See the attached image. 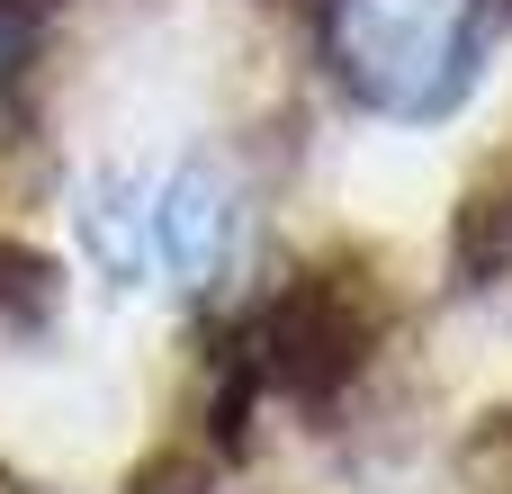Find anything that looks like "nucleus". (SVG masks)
Wrapping results in <instances>:
<instances>
[{
  "instance_id": "nucleus-5",
  "label": "nucleus",
  "mask_w": 512,
  "mask_h": 494,
  "mask_svg": "<svg viewBox=\"0 0 512 494\" xmlns=\"http://www.w3.org/2000/svg\"><path fill=\"white\" fill-rule=\"evenodd\" d=\"M54 306V270H45V252H27V243H0V315H45Z\"/></svg>"
},
{
  "instance_id": "nucleus-1",
  "label": "nucleus",
  "mask_w": 512,
  "mask_h": 494,
  "mask_svg": "<svg viewBox=\"0 0 512 494\" xmlns=\"http://www.w3.org/2000/svg\"><path fill=\"white\" fill-rule=\"evenodd\" d=\"M333 72L378 117H441L477 81L486 0H333Z\"/></svg>"
},
{
  "instance_id": "nucleus-3",
  "label": "nucleus",
  "mask_w": 512,
  "mask_h": 494,
  "mask_svg": "<svg viewBox=\"0 0 512 494\" xmlns=\"http://www.w3.org/2000/svg\"><path fill=\"white\" fill-rule=\"evenodd\" d=\"M153 243H162V261H171L180 288H207L225 270V243H234V189L207 162L171 171L162 180V207H153Z\"/></svg>"
},
{
  "instance_id": "nucleus-4",
  "label": "nucleus",
  "mask_w": 512,
  "mask_h": 494,
  "mask_svg": "<svg viewBox=\"0 0 512 494\" xmlns=\"http://www.w3.org/2000/svg\"><path fill=\"white\" fill-rule=\"evenodd\" d=\"M512 270V162H495L468 198H459V279H495Z\"/></svg>"
},
{
  "instance_id": "nucleus-6",
  "label": "nucleus",
  "mask_w": 512,
  "mask_h": 494,
  "mask_svg": "<svg viewBox=\"0 0 512 494\" xmlns=\"http://www.w3.org/2000/svg\"><path fill=\"white\" fill-rule=\"evenodd\" d=\"M126 494H207V477H198L189 459H153V468H144Z\"/></svg>"
},
{
  "instance_id": "nucleus-2",
  "label": "nucleus",
  "mask_w": 512,
  "mask_h": 494,
  "mask_svg": "<svg viewBox=\"0 0 512 494\" xmlns=\"http://www.w3.org/2000/svg\"><path fill=\"white\" fill-rule=\"evenodd\" d=\"M369 297L342 270H306L297 288H279L261 306V324L243 333V369L270 378L279 396H333L351 387V369L369 360Z\"/></svg>"
}]
</instances>
